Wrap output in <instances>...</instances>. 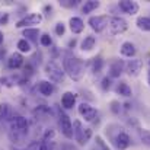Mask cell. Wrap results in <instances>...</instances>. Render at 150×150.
<instances>
[{
    "mask_svg": "<svg viewBox=\"0 0 150 150\" xmlns=\"http://www.w3.org/2000/svg\"><path fill=\"white\" fill-rule=\"evenodd\" d=\"M10 128H12L10 130L12 133H18L21 136H25L28 133V121H26V118H23L21 115L12 118L10 120Z\"/></svg>",
    "mask_w": 150,
    "mask_h": 150,
    "instance_id": "cell-3",
    "label": "cell"
},
{
    "mask_svg": "<svg viewBox=\"0 0 150 150\" xmlns=\"http://www.w3.org/2000/svg\"><path fill=\"white\" fill-rule=\"evenodd\" d=\"M130 137H128V134H125V133H120L117 137H115V144H117V147L120 150H124L127 149L128 146H130Z\"/></svg>",
    "mask_w": 150,
    "mask_h": 150,
    "instance_id": "cell-13",
    "label": "cell"
},
{
    "mask_svg": "<svg viewBox=\"0 0 150 150\" xmlns=\"http://www.w3.org/2000/svg\"><path fill=\"white\" fill-rule=\"evenodd\" d=\"M120 9L124 10L128 15H136L139 12V4L136 1H130V0H122L120 1Z\"/></svg>",
    "mask_w": 150,
    "mask_h": 150,
    "instance_id": "cell-10",
    "label": "cell"
},
{
    "mask_svg": "<svg viewBox=\"0 0 150 150\" xmlns=\"http://www.w3.org/2000/svg\"><path fill=\"white\" fill-rule=\"evenodd\" d=\"M102 66H103V61H102L100 57L93 60V71H95V73H99L100 70H102Z\"/></svg>",
    "mask_w": 150,
    "mask_h": 150,
    "instance_id": "cell-28",
    "label": "cell"
},
{
    "mask_svg": "<svg viewBox=\"0 0 150 150\" xmlns=\"http://www.w3.org/2000/svg\"><path fill=\"white\" fill-rule=\"evenodd\" d=\"M52 137H54V130H47V131H45V134H44V140H45V142H48V140H50V139H52Z\"/></svg>",
    "mask_w": 150,
    "mask_h": 150,
    "instance_id": "cell-36",
    "label": "cell"
},
{
    "mask_svg": "<svg viewBox=\"0 0 150 150\" xmlns=\"http://www.w3.org/2000/svg\"><path fill=\"white\" fill-rule=\"evenodd\" d=\"M64 69L67 71V74L73 79V80H80L85 74V64L80 58L77 57H69L64 60Z\"/></svg>",
    "mask_w": 150,
    "mask_h": 150,
    "instance_id": "cell-1",
    "label": "cell"
},
{
    "mask_svg": "<svg viewBox=\"0 0 150 150\" xmlns=\"http://www.w3.org/2000/svg\"><path fill=\"white\" fill-rule=\"evenodd\" d=\"M99 1H95V0H91V1H86L85 4H83V7H82V12L83 13H91L92 10H95V9H98L99 7Z\"/></svg>",
    "mask_w": 150,
    "mask_h": 150,
    "instance_id": "cell-22",
    "label": "cell"
},
{
    "mask_svg": "<svg viewBox=\"0 0 150 150\" xmlns=\"http://www.w3.org/2000/svg\"><path fill=\"white\" fill-rule=\"evenodd\" d=\"M61 6H66V7H74L77 4V1H70V0H64V1H60Z\"/></svg>",
    "mask_w": 150,
    "mask_h": 150,
    "instance_id": "cell-35",
    "label": "cell"
},
{
    "mask_svg": "<svg viewBox=\"0 0 150 150\" xmlns=\"http://www.w3.org/2000/svg\"><path fill=\"white\" fill-rule=\"evenodd\" d=\"M117 93H118V95H122V96H125V98H128V96L133 95L131 88H130L125 82H120V83H118V86H117Z\"/></svg>",
    "mask_w": 150,
    "mask_h": 150,
    "instance_id": "cell-18",
    "label": "cell"
},
{
    "mask_svg": "<svg viewBox=\"0 0 150 150\" xmlns=\"http://www.w3.org/2000/svg\"><path fill=\"white\" fill-rule=\"evenodd\" d=\"M74 44H76V40H73V41H70V42H69V45H70V47H74Z\"/></svg>",
    "mask_w": 150,
    "mask_h": 150,
    "instance_id": "cell-39",
    "label": "cell"
},
{
    "mask_svg": "<svg viewBox=\"0 0 150 150\" xmlns=\"http://www.w3.org/2000/svg\"><path fill=\"white\" fill-rule=\"evenodd\" d=\"M64 31H66L64 23H63V22H58V23L55 25V34H57V35H63V34H64Z\"/></svg>",
    "mask_w": 150,
    "mask_h": 150,
    "instance_id": "cell-31",
    "label": "cell"
},
{
    "mask_svg": "<svg viewBox=\"0 0 150 150\" xmlns=\"http://www.w3.org/2000/svg\"><path fill=\"white\" fill-rule=\"evenodd\" d=\"M22 64H23V57H22L21 52H13V54H10V57H9V60H7V66H9L10 69H19Z\"/></svg>",
    "mask_w": 150,
    "mask_h": 150,
    "instance_id": "cell-12",
    "label": "cell"
},
{
    "mask_svg": "<svg viewBox=\"0 0 150 150\" xmlns=\"http://www.w3.org/2000/svg\"><path fill=\"white\" fill-rule=\"evenodd\" d=\"M83 127H82V124H80V121H74L73 122V134H74V137H76V140H79V137L82 136V133H83Z\"/></svg>",
    "mask_w": 150,
    "mask_h": 150,
    "instance_id": "cell-24",
    "label": "cell"
},
{
    "mask_svg": "<svg viewBox=\"0 0 150 150\" xmlns=\"http://www.w3.org/2000/svg\"><path fill=\"white\" fill-rule=\"evenodd\" d=\"M41 21H42V16L40 13H29L28 16H25L16 23V28H23L26 25H38L41 23Z\"/></svg>",
    "mask_w": 150,
    "mask_h": 150,
    "instance_id": "cell-8",
    "label": "cell"
},
{
    "mask_svg": "<svg viewBox=\"0 0 150 150\" xmlns=\"http://www.w3.org/2000/svg\"><path fill=\"white\" fill-rule=\"evenodd\" d=\"M124 61L122 60H115L109 66V77H120L121 73L124 71Z\"/></svg>",
    "mask_w": 150,
    "mask_h": 150,
    "instance_id": "cell-9",
    "label": "cell"
},
{
    "mask_svg": "<svg viewBox=\"0 0 150 150\" xmlns=\"http://www.w3.org/2000/svg\"><path fill=\"white\" fill-rule=\"evenodd\" d=\"M40 35V31L38 29H25L23 31V37H26L28 40H31V41H34V42H37L38 41V37Z\"/></svg>",
    "mask_w": 150,
    "mask_h": 150,
    "instance_id": "cell-23",
    "label": "cell"
},
{
    "mask_svg": "<svg viewBox=\"0 0 150 150\" xmlns=\"http://www.w3.org/2000/svg\"><path fill=\"white\" fill-rule=\"evenodd\" d=\"M95 142H96V146L99 147V150H111L109 147H108V144L102 140L100 136H96V140H95Z\"/></svg>",
    "mask_w": 150,
    "mask_h": 150,
    "instance_id": "cell-29",
    "label": "cell"
},
{
    "mask_svg": "<svg viewBox=\"0 0 150 150\" xmlns=\"http://www.w3.org/2000/svg\"><path fill=\"white\" fill-rule=\"evenodd\" d=\"M41 44H42L44 47H50L51 45V37L50 35H47V34L41 35Z\"/></svg>",
    "mask_w": 150,
    "mask_h": 150,
    "instance_id": "cell-30",
    "label": "cell"
},
{
    "mask_svg": "<svg viewBox=\"0 0 150 150\" xmlns=\"http://www.w3.org/2000/svg\"><path fill=\"white\" fill-rule=\"evenodd\" d=\"M7 19H9V16H7V15H4V16H3V18L0 19V23H1V25H4V23H7Z\"/></svg>",
    "mask_w": 150,
    "mask_h": 150,
    "instance_id": "cell-37",
    "label": "cell"
},
{
    "mask_svg": "<svg viewBox=\"0 0 150 150\" xmlns=\"http://www.w3.org/2000/svg\"><path fill=\"white\" fill-rule=\"evenodd\" d=\"M45 73H47V76L50 77V80L55 82V83H61V82L64 80V71H63L54 61L47 63V66H45Z\"/></svg>",
    "mask_w": 150,
    "mask_h": 150,
    "instance_id": "cell-2",
    "label": "cell"
},
{
    "mask_svg": "<svg viewBox=\"0 0 150 150\" xmlns=\"http://www.w3.org/2000/svg\"><path fill=\"white\" fill-rule=\"evenodd\" d=\"M79 114H80L86 121H93V120L96 118V115H98L96 109H95L93 106H91L89 103H85V102L79 105Z\"/></svg>",
    "mask_w": 150,
    "mask_h": 150,
    "instance_id": "cell-7",
    "label": "cell"
},
{
    "mask_svg": "<svg viewBox=\"0 0 150 150\" xmlns=\"http://www.w3.org/2000/svg\"><path fill=\"white\" fill-rule=\"evenodd\" d=\"M38 91L41 92V95L50 96V95H52V92H54V86H52V83L47 82V80H41L40 85H38Z\"/></svg>",
    "mask_w": 150,
    "mask_h": 150,
    "instance_id": "cell-14",
    "label": "cell"
},
{
    "mask_svg": "<svg viewBox=\"0 0 150 150\" xmlns=\"http://www.w3.org/2000/svg\"><path fill=\"white\" fill-rule=\"evenodd\" d=\"M128 28V23L124 18H120V16H114L111 21H109V31L112 35H118V34H122L124 31H127Z\"/></svg>",
    "mask_w": 150,
    "mask_h": 150,
    "instance_id": "cell-4",
    "label": "cell"
},
{
    "mask_svg": "<svg viewBox=\"0 0 150 150\" xmlns=\"http://www.w3.org/2000/svg\"><path fill=\"white\" fill-rule=\"evenodd\" d=\"M121 54L122 55H125V57H134L136 55V47H134V44L133 42H124L122 45H121Z\"/></svg>",
    "mask_w": 150,
    "mask_h": 150,
    "instance_id": "cell-17",
    "label": "cell"
},
{
    "mask_svg": "<svg viewBox=\"0 0 150 150\" xmlns=\"http://www.w3.org/2000/svg\"><path fill=\"white\" fill-rule=\"evenodd\" d=\"M95 44H96L95 37L89 35V37H86V38L82 41V50H83V51H91L93 47H95Z\"/></svg>",
    "mask_w": 150,
    "mask_h": 150,
    "instance_id": "cell-20",
    "label": "cell"
},
{
    "mask_svg": "<svg viewBox=\"0 0 150 150\" xmlns=\"http://www.w3.org/2000/svg\"><path fill=\"white\" fill-rule=\"evenodd\" d=\"M142 67H143V61L142 60H130V63L127 64V73L130 76H137L140 71H142Z\"/></svg>",
    "mask_w": 150,
    "mask_h": 150,
    "instance_id": "cell-11",
    "label": "cell"
},
{
    "mask_svg": "<svg viewBox=\"0 0 150 150\" xmlns=\"http://www.w3.org/2000/svg\"><path fill=\"white\" fill-rule=\"evenodd\" d=\"M109 88H111V77H103L102 79V89L106 91Z\"/></svg>",
    "mask_w": 150,
    "mask_h": 150,
    "instance_id": "cell-32",
    "label": "cell"
},
{
    "mask_svg": "<svg viewBox=\"0 0 150 150\" xmlns=\"http://www.w3.org/2000/svg\"><path fill=\"white\" fill-rule=\"evenodd\" d=\"M10 106L7 103H0V118H7Z\"/></svg>",
    "mask_w": 150,
    "mask_h": 150,
    "instance_id": "cell-27",
    "label": "cell"
},
{
    "mask_svg": "<svg viewBox=\"0 0 150 150\" xmlns=\"http://www.w3.org/2000/svg\"><path fill=\"white\" fill-rule=\"evenodd\" d=\"M18 48H19L21 52H28V51L31 50V45H29V42L26 40H21L18 42Z\"/></svg>",
    "mask_w": 150,
    "mask_h": 150,
    "instance_id": "cell-26",
    "label": "cell"
},
{
    "mask_svg": "<svg viewBox=\"0 0 150 150\" xmlns=\"http://www.w3.org/2000/svg\"><path fill=\"white\" fill-rule=\"evenodd\" d=\"M60 127H61L63 134H64L67 139H71V137L74 136V134H73V124H71L69 115L64 114V112H61V111H60Z\"/></svg>",
    "mask_w": 150,
    "mask_h": 150,
    "instance_id": "cell-6",
    "label": "cell"
},
{
    "mask_svg": "<svg viewBox=\"0 0 150 150\" xmlns=\"http://www.w3.org/2000/svg\"><path fill=\"white\" fill-rule=\"evenodd\" d=\"M109 21H111V19H109L106 15H102V16H92V18H89V25H91V28H92L93 31L102 32V31L106 28V25H108Z\"/></svg>",
    "mask_w": 150,
    "mask_h": 150,
    "instance_id": "cell-5",
    "label": "cell"
},
{
    "mask_svg": "<svg viewBox=\"0 0 150 150\" xmlns=\"http://www.w3.org/2000/svg\"><path fill=\"white\" fill-rule=\"evenodd\" d=\"M1 42H3V34L0 32V44H1Z\"/></svg>",
    "mask_w": 150,
    "mask_h": 150,
    "instance_id": "cell-40",
    "label": "cell"
},
{
    "mask_svg": "<svg viewBox=\"0 0 150 150\" xmlns=\"http://www.w3.org/2000/svg\"><path fill=\"white\" fill-rule=\"evenodd\" d=\"M61 103H63V106L67 108V109L73 108L74 103H76V95L71 93V92H66V93L63 95V98H61Z\"/></svg>",
    "mask_w": 150,
    "mask_h": 150,
    "instance_id": "cell-16",
    "label": "cell"
},
{
    "mask_svg": "<svg viewBox=\"0 0 150 150\" xmlns=\"http://www.w3.org/2000/svg\"><path fill=\"white\" fill-rule=\"evenodd\" d=\"M40 147H41V143L32 142V143H29V146L26 147V150H40Z\"/></svg>",
    "mask_w": 150,
    "mask_h": 150,
    "instance_id": "cell-33",
    "label": "cell"
},
{
    "mask_svg": "<svg viewBox=\"0 0 150 150\" xmlns=\"http://www.w3.org/2000/svg\"><path fill=\"white\" fill-rule=\"evenodd\" d=\"M85 28V23L80 18H71L70 19V29L73 34H80Z\"/></svg>",
    "mask_w": 150,
    "mask_h": 150,
    "instance_id": "cell-15",
    "label": "cell"
},
{
    "mask_svg": "<svg viewBox=\"0 0 150 150\" xmlns=\"http://www.w3.org/2000/svg\"><path fill=\"white\" fill-rule=\"evenodd\" d=\"M0 150H1V149H0Z\"/></svg>",
    "mask_w": 150,
    "mask_h": 150,
    "instance_id": "cell-42",
    "label": "cell"
},
{
    "mask_svg": "<svg viewBox=\"0 0 150 150\" xmlns=\"http://www.w3.org/2000/svg\"><path fill=\"white\" fill-rule=\"evenodd\" d=\"M136 25H137L139 29H142V31H150V18H147V16H140V18H137Z\"/></svg>",
    "mask_w": 150,
    "mask_h": 150,
    "instance_id": "cell-19",
    "label": "cell"
},
{
    "mask_svg": "<svg viewBox=\"0 0 150 150\" xmlns=\"http://www.w3.org/2000/svg\"><path fill=\"white\" fill-rule=\"evenodd\" d=\"M40 150H50V147H48V144L44 142V143H41V147H40Z\"/></svg>",
    "mask_w": 150,
    "mask_h": 150,
    "instance_id": "cell-38",
    "label": "cell"
},
{
    "mask_svg": "<svg viewBox=\"0 0 150 150\" xmlns=\"http://www.w3.org/2000/svg\"><path fill=\"white\" fill-rule=\"evenodd\" d=\"M147 82H149V85H150V71H149V74H147Z\"/></svg>",
    "mask_w": 150,
    "mask_h": 150,
    "instance_id": "cell-41",
    "label": "cell"
},
{
    "mask_svg": "<svg viewBox=\"0 0 150 150\" xmlns=\"http://www.w3.org/2000/svg\"><path fill=\"white\" fill-rule=\"evenodd\" d=\"M111 109H112L114 114H118V112H120V103H118L117 100H112V102H111Z\"/></svg>",
    "mask_w": 150,
    "mask_h": 150,
    "instance_id": "cell-34",
    "label": "cell"
},
{
    "mask_svg": "<svg viewBox=\"0 0 150 150\" xmlns=\"http://www.w3.org/2000/svg\"><path fill=\"white\" fill-rule=\"evenodd\" d=\"M140 139H142L143 144H146V146L150 147V131L149 130H142L140 131Z\"/></svg>",
    "mask_w": 150,
    "mask_h": 150,
    "instance_id": "cell-25",
    "label": "cell"
},
{
    "mask_svg": "<svg viewBox=\"0 0 150 150\" xmlns=\"http://www.w3.org/2000/svg\"><path fill=\"white\" fill-rule=\"evenodd\" d=\"M91 137H92V130H91V128H85L83 133H82V136L79 137L77 143H79L80 146H85V144L91 140Z\"/></svg>",
    "mask_w": 150,
    "mask_h": 150,
    "instance_id": "cell-21",
    "label": "cell"
}]
</instances>
